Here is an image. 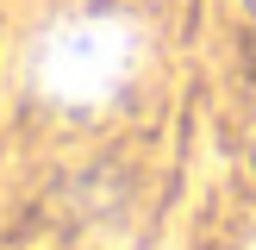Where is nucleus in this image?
I'll return each mask as SVG.
<instances>
[{
	"label": "nucleus",
	"instance_id": "nucleus-1",
	"mask_svg": "<svg viewBox=\"0 0 256 250\" xmlns=\"http://www.w3.org/2000/svg\"><path fill=\"white\" fill-rule=\"evenodd\" d=\"M138 56H144V44H138L132 19H119V12H75V19H56L44 32V44L32 56V75L62 106H100V100H112L132 82Z\"/></svg>",
	"mask_w": 256,
	"mask_h": 250
}]
</instances>
